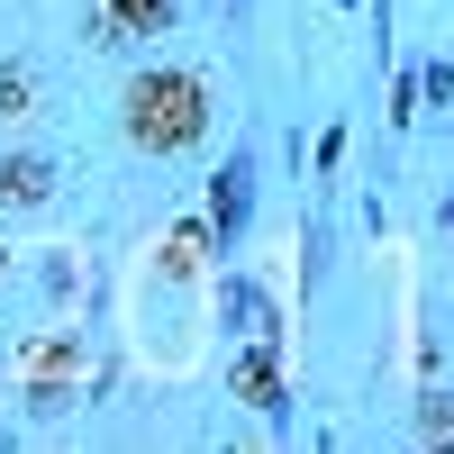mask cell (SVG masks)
Masks as SVG:
<instances>
[{"label": "cell", "instance_id": "cell-1", "mask_svg": "<svg viewBox=\"0 0 454 454\" xmlns=\"http://www.w3.org/2000/svg\"><path fill=\"white\" fill-rule=\"evenodd\" d=\"M119 128H128L137 155H164V164L192 155V145L209 137V82L182 73V64H145L128 82V100H119Z\"/></svg>", "mask_w": 454, "mask_h": 454}, {"label": "cell", "instance_id": "cell-2", "mask_svg": "<svg viewBox=\"0 0 454 454\" xmlns=\"http://www.w3.org/2000/svg\"><path fill=\"white\" fill-rule=\"evenodd\" d=\"M246 218H254V164L227 155L209 173V237H246Z\"/></svg>", "mask_w": 454, "mask_h": 454}, {"label": "cell", "instance_id": "cell-3", "mask_svg": "<svg viewBox=\"0 0 454 454\" xmlns=\"http://www.w3.org/2000/svg\"><path fill=\"white\" fill-rule=\"evenodd\" d=\"M227 391H237L246 409H263V419H282V364H273V336H254V346L227 364Z\"/></svg>", "mask_w": 454, "mask_h": 454}, {"label": "cell", "instance_id": "cell-4", "mask_svg": "<svg viewBox=\"0 0 454 454\" xmlns=\"http://www.w3.org/2000/svg\"><path fill=\"white\" fill-rule=\"evenodd\" d=\"M46 200H55L46 155H0V209H46Z\"/></svg>", "mask_w": 454, "mask_h": 454}, {"label": "cell", "instance_id": "cell-5", "mask_svg": "<svg viewBox=\"0 0 454 454\" xmlns=\"http://www.w3.org/2000/svg\"><path fill=\"white\" fill-rule=\"evenodd\" d=\"M109 19H119L128 36H164V19H173V0H100Z\"/></svg>", "mask_w": 454, "mask_h": 454}, {"label": "cell", "instance_id": "cell-6", "mask_svg": "<svg viewBox=\"0 0 454 454\" xmlns=\"http://www.w3.org/2000/svg\"><path fill=\"white\" fill-rule=\"evenodd\" d=\"M27 100H36V82L19 64H0V119H27Z\"/></svg>", "mask_w": 454, "mask_h": 454}, {"label": "cell", "instance_id": "cell-7", "mask_svg": "<svg viewBox=\"0 0 454 454\" xmlns=\"http://www.w3.org/2000/svg\"><path fill=\"white\" fill-rule=\"evenodd\" d=\"M419 436H436V445L454 436V400H445V391H427V400H419Z\"/></svg>", "mask_w": 454, "mask_h": 454}, {"label": "cell", "instance_id": "cell-8", "mask_svg": "<svg viewBox=\"0 0 454 454\" xmlns=\"http://www.w3.org/2000/svg\"><path fill=\"white\" fill-rule=\"evenodd\" d=\"M0 282H10V246H0Z\"/></svg>", "mask_w": 454, "mask_h": 454}]
</instances>
